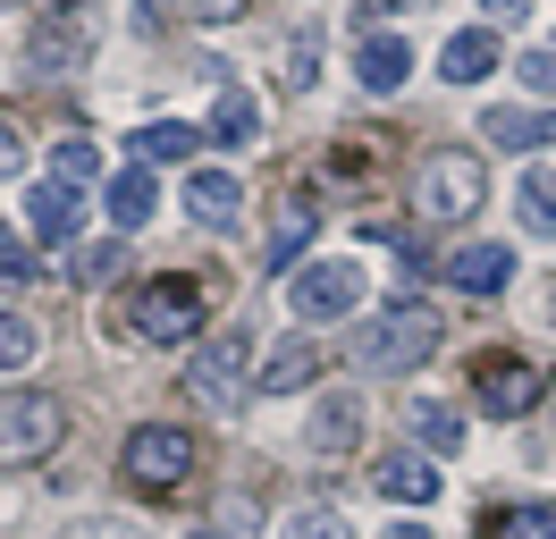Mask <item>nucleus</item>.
Listing matches in <instances>:
<instances>
[{
	"instance_id": "1",
	"label": "nucleus",
	"mask_w": 556,
	"mask_h": 539,
	"mask_svg": "<svg viewBox=\"0 0 556 539\" xmlns=\"http://www.w3.org/2000/svg\"><path fill=\"white\" fill-rule=\"evenodd\" d=\"M439 337H447V321H439V303H421V296H396L380 303L363 329L346 337V354L363 371H380V379H396V371H421L430 354H439Z\"/></svg>"
},
{
	"instance_id": "2",
	"label": "nucleus",
	"mask_w": 556,
	"mask_h": 539,
	"mask_svg": "<svg viewBox=\"0 0 556 539\" xmlns=\"http://www.w3.org/2000/svg\"><path fill=\"white\" fill-rule=\"evenodd\" d=\"M489 202V161L481 152H430V161L414 168V211L430 220V228H455V220H472Z\"/></svg>"
},
{
	"instance_id": "3",
	"label": "nucleus",
	"mask_w": 556,
	"mask_h": 539,
	"mask_svg": "<svg viewBox=\"0 0 556 539\" xmlns=\"http://www.w3.org/2000/svg\"><path fill=\"white\" fill-rule=\"evenodd\" d=\"M194 464H203V447H194V430H177V422H143L118 447V472H127V489H143V498H177L194 480Z\"/></svg>"
},
{
	"instance_id": "4",
	"label": "nucleus",
	"mask_w": 556,
	"mask_h": 539,
	"mask_svg": "<svg viewBox=\"0 0 556 539\" xmlns=\"http://www.w3.org/2000/svg\"><path fill=\"white\" fill-rule=\"evenodd\" d=\"M244 388H253V329H219L186 363V404H211V413H228V404H244Z\"/></svg>"
},
{
	"instance_id": "5",
	"label": "nucleus",
	"mask_w": 556,
	"mask_h": 539,
	"mask_svg": "<svg viewBox=\"0 0 556 539\" xmlns=\"http://www.w3.org/2000/svg\"><path fill=\"white\" fill-rule=\"evenodd\" d=\"M203 287L194 278H152L136 303H127V329L143 337V346H186V337H203Z\"/></svg>"
},
{
	"instance_id": "6",
	"label": "nucleus",
	"mask_w": 556,
	"mask_h": 539,
	"mask_svg": "<svg viewBox=\"0 0 556 539\" xmlns=\"http://www.w3.org/2000/svg\"><path fill=\"white\" fill-rule=\"evenodd\" d=\"M68 438V404L42 397V388H0V455L9 464H35Z\"/></svg>"
},
{
	"instance_id": "7",
	"label": "nucleus",
	"mask_w": 556,
	"mask_h": 539,
	"mask_svg": "<svg viewBox=\"0 0 556 539\" xmlns=\"http://www.w3.org/2000/svg\"><path fill=\"white\" fill-rule=\"evenodd\" d=\"M363 287H371V270L354 262V253H338V262H304L295 270L287 303H295V321H346L354 303H363Z\"/></svg>"
},
{
	"instance_id": "8",
	"label": "nucleus",
	"mask_w": 556,
	"mask_h": 539,
	"mask_svg": "<svg viewBox=\"0 0 556 539\" xmlns=\"http://www.w3.org/2000/svg\"><path fill=\"white\" fill-rule=\"evenodd\" d=\"M472 397H481V413H497V422H522L531 404L548 397V371L522 363V354H481V363H472Z\"/></svg>"
},
{
	"instance_id": "9",
	"label": "nucleus",
	"mask_w": 556,
	"mask_h": 539,
	"mask_svg": "<svg viewBox=\"0 0 556 539\" xmlns=\"http://www.w3.org/2000/svg\"><path fill=\"white\" fill-rule=\"evenodd\" d=\"M26 60H35L42 76H76V67L93 60V17H85V9H42L35 34H26Z\"/></svg>"
},
{
	"instance_id": "10",
	"label": "nucleus",
	"mask_w": 556,
	"mask_h": 539,
	"mask_svg": "<svg viewBox=\"0 0 556 539\" xmlns=\"http://www.w3.org/2000/svg\"><path fill=\"white\" fill-rule=\"evenodd\" d=\"M313 236H320V202H313V195H287V202H278V220H270V236H262L270 270H304Z\"/></svg>"
},
{
	"instance_id": "11",
	"label": "nucleus",
	"mask_w": 556,
	"mask_h": 539,
	"mask_svg": "<svg viewBox=\"0 0 556 539\" xmlns=\"http://www.w3.org/2000/svg\"><path fill=\"white\" fill-rule=\"evenodd\" d=\"M371 489H380L388 505H430L439 498V472H430V455H414V447H396V455H380V464H371Z\"/></svg>"
},
{
	"instance_id": "12",
	"label": "nucleus",
	"mask_w": 556,
	"mask_h": 539,
	"mask_svg": "<svg viewBox=\"0 0 556 539\" xmlns=\"http://www.w3.org/2000/svg\"><path fill=\"white\" fill-rule=\"evenodd\" d=\"M439 270H447L464 296H497V287L515 278V245H455Z\"/></svg>"
},
{
	"instance_id": "13",
	"label": "nucleus",
	"mask_w": 556,
	"mask_h": 539,
	"mask_svg": "<svg viewBox=\"0 0 556 539\" xmlns=\"http://www.w3.org/2000/svg\"><path fill=\"white\" fill-rule=\"evenodd\" d=\"M481 143H497V152H540V143H556V110H481Z\"/></svg>"
},
{
	"instance_id": "14",
	"label": "nucleus",
	"mask_w": 556,
	"mask_h": 539,
	"mask_svg": "<svg viewBox=\"0 0 556 539\" xmlns=\"http://www.w3.org/2000/svg\"><path fill=\"white\" fill-rule=\"evenodd\" d=\"M414 76V42H396V34H363V51H354V85L363 93H396Z\"/></svg>"
},
{
	"instance_id": "15",
	"label": "nucleus",
	"mask_w": 556,
	"mask_h": 539,
	"mask_svg": "<svg viewBox=\"0 0 556 539\" xmlns=\"http://www.w3.org/2000/svg\"><path fill=\"white\" fill-rule=\"evenodd\" d=\"M76 220H85V202L68 195V186H26V228L42 236V245H76Z\"/></svg>"
},
{
	"instance_id": "16",
	"label": "nucleus",
	"mask_w": 556,
	"mask_h": 539,
	"mask_svg": "<svg viewBox=\"0 0 556 539\" xmlns=\"http://www.w3.org/2000/svg\"><path fill=\"white\" fill-rule=\"evenodd\" d=\"M186 211H194L203 228H237V211H244V186L228 177V168H194V177H186Z\"/></svg>"
},
{
	"instance_id": "17",
	"label": "nucleus",
	"mask_w": 556,
	"mask_h": 539,
	"mask_svg": "<svg viewBox=\"0 0 556 539\" xmlns=\"http://www.w3.org/2000/svg\"><path fill=\"white\" fill-rule=\"evenodd\" d=\"M354 438H363V404L354 397H320L313 422H304V447H313V455H346Z\"/></svg>"
},
{
	"instance_id": "18",
	"label": "nucleus",
	"mask_w": 556,
	"mask_h": 539,
	"mask_svg": "<svg viewBox=\"0 0 556 539\" xmlns=\"http://www.w3.org/2000/svg\"><path fill=\"white\" fill-rule=\"evenodd\" d=\"M489 67H497V34H489V26L447 34V51H439V76H447V85H481Z\"/></svg>"
},
{
	"instance_id": "19",
	"label": "nucleus",
	"mask_w": 556,
	"mask_h": 539,
	"mask_svg": "<svg viewBox=\"0 0 556 539\" xmlns=\"http://www.w3.org/2000/svg\"><path fill=\"white\" fill-rule=\"evenodd\" d=\"M102 202H110V220H118V228H143V220H152V202H161V186H152V168H118V177H110L102 186Z\"/></svg>"
},
{
	"instance_id": "20",
	"label": "nucleus",
	"mask_w": 556,
	"mask_h": 539,
	"mask_svg": "<svg viewBox=\"0 0 556 539\" xmlns=\"http://www.w3.org/2000/svg\"><path fill=\"white\" fill-rule=\"evenodd\" d=\"M405 430H414L430 455H455V447H464V413L439 404V397H414V404H405Z\"/></svg>"
},
{
	"instance_id": "21",
	"label": "nucleus",
	"mask_w": 556,
	"mask_h": 539,
	"mask_svg": "<svg viewBox=\"0 0 556 539\" xmlns=\"http://www.w3.org/2000/svg\"><path fill=\"white\" fill-rule=\"evenodd\" d=\"M194 143H203V127H186V118H152V127L136 135V161H194Z\"/></svg>"
},
{
	"instance_id": "22",
	"label": "nucleus",
	"mask_w": 556,
	"mask_h": 539,
	"mask_svg": "<svg viewBox=\"0 0 556 539\" xmlns=\"http://www.w3.org/2000/svg\"><path fill=\"white\" fill-rule=\"evenodd\" d=\"M313 371H320V354L295 337V346H278L270 354V371H262V397H295V388H313Z\"/></svg>"
},
{
	"instance_id": "23",
	"label": "nucleus",
	"mask_w": 556,
	"mask_h": 539,
	"mask_svg": "<svg viewBox=\"0 0 556 539\" xmlns=\"http://www.w3.org/2000/svg\"><path fill=\"white\" fill-rule=\"evenodd\" d=\"M211 143H219V152L253 143V101H244L237 85H228V76H219V101H211Z\"/></svg>"
},
{
	"instance_id": "24",
	"label": "nucleus",
	"mask_w": 556,
	"mask_h": 539,
	"mask_svg": "<svg viewBox=\"0 0 556 539\" xmlns=\"http://www.w3.org/2000/svg\"><path fill=\"white\" fill-rule=\"evenodd\" d=\"M515 202H522V228L531 236H556V168H522Z\"/></svg>"
},
{
	"instance_id": "25",
	"label": "nucleus",
	"mask_w": 556,
	"mask_h": 539,
	"mask_svg": "<svg viewBox=\"0 0 556 539\" xmlns=\"http://www.w3.org/2000/svg\"><path fill=\"white\" fill-rule=\"evenodd\" d=\"M93 177H102V152H93V143H85V135H60V143H51V186H93Z\"/></svg>"
},
{
	"instance_id": "26",
	"label": "nucleus",
	"mask_w": 556,
	"mask_h": 539,
	"mask_svg": "<svg viewBox=\"0 0 556 539\" xmlns=\"http://www.w3.org/2000/svg\"><path fill=\"white\" fill-rule=\"evenodd\" d=\"M481 531L489 539H556V505H497Z\"/></svg>"
},
{
	"instance_id": "27",
	"label": "nucleus",
	"mask_w": 556,
	"mask_h": 539,
	"mask_svg": "<svg viewBox=\"0 0 556 539\" xmlns=\"http://www.w3.org/2000/svg\"><path fill=\"white\" fill-rule=\"evenodd\" d=\"M278 539H354L338 505H287L278 514Z\"/></svg>"
},
{
	"instance_id": "28",
	"label": "nucleus",
	"mask_w": 556,
	"mask_h": 539,
	"mask_svg": "<svg viewBox=\"0 0 556 539\" xmlns=\"http://www.w3.org/2000/svg\"><path fill=\"white\" fill-rule=\"evenodd\" d=\"M35 354H42V329L26 312H0V371H26Z\"/></svg>"
},
{
	"instance_id": "29",
	"label": "nucleus",
	"mask_w": 556,
	"mask_h": 539,
	"mask_svg": "<svg viewBox=\"0 0 556 539\" xmlns=\"http://www.w3.org/2000/svg\"><path fill=\"white\" fill-rule=\"evenodd\" d=\"M320 26H295V42H287V93H304V85H313L320 76Z\"/></svg>"
},
{
	"instance_id": "30",
	"label": "nucleus",
	"mask_w": 556,
	"mask_h": 539,
	"mask_svg": "<svg viewBox=\"0 0 556 539\" xmlns=\"http://www.w3.org/2000/svg\"><path fill=\"white\" fill-rule=\"evenodd\" d=\"M522 85H531L540 101H556V34H548V42H531V51H522Z\"/></svg>"
},
{
	"instance_id": "31",
	"label": "nucleus",
	"mask_w": 556,
	"mask_h": 539,
	"mask_svg": "<svg viewBox=\"0 0 556 539\" xmlns=\"http://www.w3.org/2000/svg\"><path fill=\"white\" fill-rule=\"evenodd\" d=\"M26 278H42V270H35V245L0 228V287H26Z\"/></svg>"
},
{
	"instance_id": "32",
	"label": "nucleus",
	"mask_w": 556,
	"mask_h": 539,
	"mask_svg": "<svg viewBox=\"0 0 556 539\" xmlns=\"http://www.w3.org/2000/svg\"><path fill=\"white\" fill-rule=\"evenodd\" d=\"M118 262H127L118 245H85V253H76V270H68V278H85V287H110V278H118Z\"/></svg>"
},
{
	"instance_id": "33",
	"label": "nucleus",
	"mask_w": 556,
	"mask_h": 539,
	"mask_svg": "<svg viewBox=\"0 0 556 539\" xmlns=\"http://www.w3.org/2000/svg\"><path fill=\"white\" fill-rule=\"evenodd\" d=\"M17 168H26V127L0 110V177H17Z\"/></svg>"
},
{
	"instance_id": "34",
	"label": "nucleus",
	"mask_w": 556,
	"mask_h": 539,
	"mask_svg": "<svg viewBox=\"0 0 556 539\" xmlns=\"http://www.w3.org/2000/svg\"><path fill=\"white\" fill-rule=\"evenodd\" d=\"M68 539H143V531H136V523H110V514H93V523H76Z\"/></svg>"
},
{
	"instance_id": "35",
	"label": "nucleus",
	"mask_w": 556,
	"mask_h": 539,
	"mask_svg": "<svg viewBox=\"0 0 556 539\" xmlns=\"http://www.w3.org/2000/svg\"><path fill=\"white\" fill-rule=\"evenodd\" d=\"M531 17V0H481V26H522Z\"/></svg>"
},
{
	"instance_id": "36",
	"label": "nucleus",
	"mask_w": 556,
	"mask_h": 539,
	"mask_svg": "<svg viewBox=\"0 0 556 539\" xmlns=\"http://www.w3.org/2000/svg\"><path fill=\"white\" fill-rule=\"evenodd\" d=\"M161 26H177L169 0H136V34H161Z\"/></svg>"
},
{
	"instance_id": "37",
	"label": "nucleus",
	"mask_w": 556,
	"mask_h": 539,
	"mask_svg": "<svg viewBox=\"0 0 556 539\" xmlns=\"http://www.w3.org/2000/svg\"><path fill=\"white\" fill-rule=\"evenodd\" d=\"M253 0H194V17H211V26H228V17H244Z\"/></svg>"
},
{
	"instance_id": "38",
	"label": "nucleus",
	"mask_w": 556,
	"mask_h": 539,
	"mask_svg": "<svg viewBox=\"0 0 556 539\" xmlns=\"http://www.w3.org/2000/svg\"><path fill=\"white\" fill-rule=\"evenodd\" d=\"M388 9H405V0H354V17H363V26H380Z\"/></svg>"
},
{
	"instance_id": "39",
	"label": "nucleus",
	"mask_w": 556,
	"mask_h": 539,
	"mask_svg": "<svg viewBox=\"0 0 556 539\" xmlns=\"http://www.w3.org/2000/svg\"><path fill=\"white\" fill-rule=\"evenodd\" d=\"M380 539H439V531H430V523H421V514H414V523H388Z\"/></svg>"
},
{
	"instance_id": "40",
	"label": "nucleus",
	"mask_w": 556,
	"mask_h": 539,
	"mask_svg": "<svg viewBox=\"0 0 556 539\" xmlns=\"http://www.w3.org/2000/svg\"><path fill=\"white\" fill-rule=\"evenodd\" d=\"M540 312H548V329H556V278H548V303H540Z\"/></svg>"
},
{
	"instance_id": "41",
	"label": "nucleus",
	"mask_w": 556,
	"mask_h": 539,
	"mask_svg": "<svg viewBox=\"0 0 556 539\" xmlns=\"http://www.w3.org/2000/svg\"><path fill=\"white\" fill-rule=\"evenodd\" d=\"M194 539H219V531H194Z\"/></svg>"
}]
</instances>
